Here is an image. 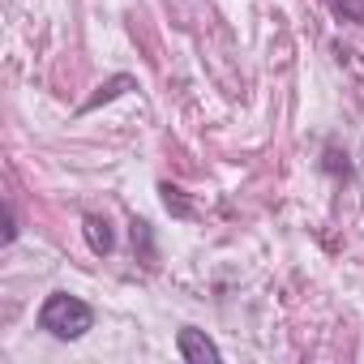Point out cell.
Masks as SVG:
<instances>
[{"instance_id":"cell-1","label":"cell","mask_w":364,"mask_h":364,"mask_svg":"<svg viewBox=\"0 0 364 364\" xmlns=\"http://www.w3.org/2000/svg\"><path fill=\"white\" fill-rule=\"evenodd\" d=\"M39 326H43L52 338H60V343H73V338H82V334L95 326V309H90L82 296L52 291V296L43 300V309H39Z\"/></svg>"},{"instance_id":"cell-2","label":"cell","mask_w":364,"mask_h":364,"mask_svg":"<svg viewBox=\"0 0 364 364\" xmlns=\"http://www.w3.org/2000/svg\"><path fill=\"white\" fill-rule=\"evenodd\" d=\"M176 351H180V360H189V364H219L223 360V351L206 338V330H193V326H185L176 334Z\"/></svg>"},{"instance_id":"cell-3","label":"cell","mask_w":364,"mask_h":364,"mask_svg":"<svg viewBox=\"0 0 364 364\" xmlns=\"http://www.w3.org/2000/svg\"><path fill=\"white\" fill-rule=\"evenodd\" d=\"M82 232H86V245H90V253L107 257V253L116 249V232H112V223H107L103 215H86V219H82Z\"/></svg>"},{"instance_id":"cell-4","label":"cell","mask_w":364,"mask_h":364,"mask_svg":"<svg viewBox=\"0 0 364 364\" xmlns=\"http://www.w3.org/2000/svg\"><path fill=\"white\" fill-rule=\"evenodd\" d=\"M129 86H133V77H129V73H120V77H112V82H103V86H99V90H95V95H90L86 103H82V112H95L99 103H112V99H116V95H124Z\"/></svg>"},{"instance_id":"cell-5","label":"cell","mask_w":364,"mask_h":364,"mask_svg":"<svg viewBox=\"0 0 364 364\" xmlns=\"http://www.w3.org/2000/svg\"><path fill=\"white\" fill-rule=\"evenodd\" d=\"M159 193H163V206H167L176 219H189V215H193V206H189L185 189H176V185H159Z\"/></svg>"},{"instance_id":"cell-6","label":"cell","mask_w":364,"mask_h":364,"mask_svg":"<svg viewBox=\"0 0 364 364\" xmlns=\"http://www.w3.org/2000/svg\"><path fill=\"white\" fill-rule=\"evenodd\" d=\"M326 5H330L334 18H343V22H364V0H326Z\"/></svg>"},{"instance_id":"cell-7","label":"cell","mask_w":364,"mask_h":364,"mask_svg":"<svg viewBox=\"0 0 364 364\" xmlns=\"http://www.w3.org/2000/svg\"><path fill=\"white\" fill-rule=\"evenodd\" d=\"M321 167H326L330 176H351V163H347V154H343L338 146H326V159H321Z\"/></svg>"},{"instance_id":"cell-8","label":"cell","mask_w":364,"mask_h":364,"mask_svg":"<svg viewBox=\"0 0 364 364\" xmlns=\"http://www.w3.org/2000/svg\"><path fill=\"white\" fill-rule=\"evenodd\" d=\"M18 240V215H14V206H9V219H5V245H14Z\"/></svg>"}]
</instances>
